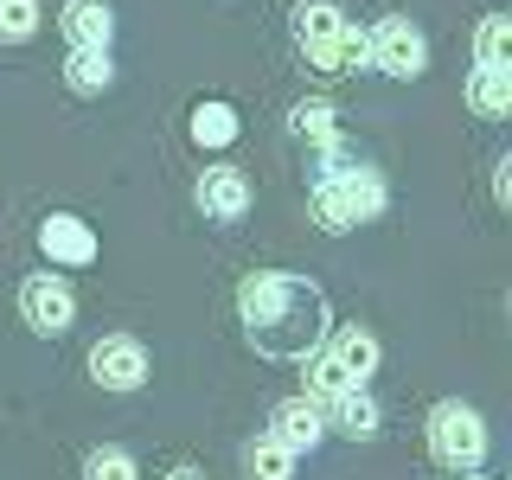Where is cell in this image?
Segmentation results:
<instances>
[{
    "label": "cell",
    "mask_w": 512,
    "mask_h": 480,
    "mask_svg": "<svg viewBox=\"0 0 512 480\" xmlns=\"http://www.w3.org/2000/svg\"><path fill=\"white\" fill-rule=\"evenodd\" d=\"M237 314H244L250 346L263 359H308L327 340V295L308 276H288V269H256V276H244Z\"/></svg>",
    "instance_id": "1"
},
{
    "label": "cell",
    "mask_w": 512,
    "mask_h": 480,
    "mask_svg": "<svg viewBox=\"0 0 512 480\" xmlns=\"http://www.w3.org/2000/svg\"><path fill=\"white\" fill-rule=\"evenodd\" d=\"M295 39L320 77H346L365 64V32L346 20L333 0H301L295 7Z\"/></svg>",
    "instance_id": "2"
},
{
    "label": "cell",
    "mask_w": 512,
    "mask_h": 480,
    "mask_svg": "<svg viewBox=\"0 0 512 480\" xmlns=\"http://www.w3.org/2000/svg\"><path fill=\"white\" fill-rule=\"evenodd\" d=\"M384 212V180L372 167H333V173H320V186H314V218H320V231H352V224H365V218H378Z\"/></svg>",
    "instance_id": "3"
},
{
    "label": "cell",
    "mask_w": 512,
    "mask_h": 480,
    "mask_svg": "<svg viewBox=\"0 0 512 480\" xmlns=\"http://www.w3.org/2000/svg\"><path fill=\"white\" fill-rule=\"evenodd\" d=\"M429 455H436L442 468H455V474L480 468V455H487V429H480V416L468 404H436V416H429Z\"/></svg>",
    "instance_id": "4"
},
{
    "label": "cell",
    "mask_w": 512,
    "mask_h": 480,
    "mask_svg": "<svg viewBox=\"0 0 512 480\" xmlns=\"http://www.w3.org/2000/svg\"><path fill=\"white\" fill-rule=\"evenodd\" d=\"M365 64H378L384 77H416L429 64V45L410 20H384L378 32H365Z\"/></svg>",
    "instance_id": "5"
},
{
    "label": "cell",
    "mask_w": 512,
    "mask_h": 480,
    "mask_svg": "<svg viewBox=\"0 0 512 480\" xmlns=\"http://www.w3.org/2000/svg\"><path fill=\"white\" fill-rule=\"evenodd\" d=\"M20 314H26V327H32V333L58 340V333L77 320V295H71V288H64L58 276H32V282L20 288Z\"/></svg>",
    "instance_id": "6"
},
{
    "label": "cell",
    "mask_w": 512,
    "mask_h": 480,
    "mask_svg": "<svg viewBox=\"0 0 512 480\" xmlns=\"http://www.w3.org/2000/svg\"><path fill=\"white\" fill-rule=\"evenodd\" d=\"M90 378L103 384V391H135V384L148 378V352H141V340H128V333L96 340L90 346Z\"/></svg>",
    "instance_id": "7"
},
{
    "label": "cell",
    "mask_w": 512,
    "mask_h": 480,
    "mask_svg": "<svg viewBox=\"0 0 512 480\" xmlns=\"http://www.w3.org/2000/svg\"><path fill=\"white\" fill-rule=\"evenodd\" d=\"M244 205H250L244 167H205L199 173V212L205 218H244Z\"/></svg>",
    "instance_id": "8"
},
{
    "label": "cell",
    "mask_w": 512,
    "mask_h": 480,
    "mask_svg": "<svg viewBox=\"0 0 512 480\" xmlns=\"http://www.w3.org/2000/svg\"><path fill=\"white\" fill-rule=\"evenodd\" d=\"M39 250L52 256V263H90V256H96V231L84 218H71V212H52L39 224Z\"/></svg>",
    "instance_id": "9"
},
{
    "label": "cell",
    "mask_w": 512,
    "mask_h": 480,
    "mask_svg": "<svg viewBox=\"0 0 512 480\" xmlns=\"http://www.w3.org/2000/svg\"><path fill=\"white\" fill-rule=\"evenodd\" d=\"M269 429H276V442L288 448V455H301V448H314L320 436H327V423H320V404H314V397H288V404H276Z\"/></svg>",
    "instance_id": "10"
},
{
    "label": "cell",
    "mask_w": 512,
    "mask_h": 480,
    "mask_svg": "<svg viewBox=\"0 0 512 480\" xmlns=\"http://www.w3.org/2000/svg\"><path fill=\"white\" fill-rule=\"evenodd\" d=\"M64 32H71V45L77 52H109V32H116V20H109V7L103 0H64V20H58Z\"/></svg>",
    "instance_id": "11"
},
{
    "label": "cell",
    "mask_w": 512,
    "mask_h": 480,
    "mask_svg": "<svg viewBox=\"0 0 512 480\" xmlns=\"http://www.w3.org/2000/svg\"><path fill=\"white\" fill-rule=\"evenodd\" d=\"M320 423H333L352 442H372L378 436V404L365 391H346V397H333V404H320Z\"/></svg>",
    "instance_id": "12"
},
{
    "label": "cell",
    "mask_w": 512,
    "mask_h": 480,
    "mask_svg": "<svg viewBox=\"0 0 512 480\" xmlns=\"http://www.w3.org/2000/svg\"><path fill=\"white\" fill-rule=\"evenodd\" d=\"M327 352H333V365H340V372H346L352 384H359V378H372V365H378V340H372L365 327H340Z\"/></svg>",
    "instance_id": "13"
},
{
    "label": "cell",
    "mask_w": 512,
    "mask_h": 480,
    "mask_svg": "<svg viewBox=\"0 0 512 480\" xmlns=\"http://www.w3.org/2000/svg\"><path fill=\"white\" fill-rule=\"evenodd\" d=\"M64 84H71L77 96H103L109 84H116V64H109V52H71L64 58Z\"/></svg>",
    "instance_id": "14"
},
{
    "label": "cell",
    "mask_w": 512,
    "mask_h": 480,
    "mask_svg": "<svg viewBox=\"0 0 512 480\" xmlns=\"http://www.w3.org/2000/svg\"><path fill=\"white\" fill-rule=\"evenodd\" d=\"M474 58H480V71H506V64H512V20H506V13H487V20H480Z\"/></svg>",
    "instance_id": "15"
},
{
    "label": "cell",
    "mask_w": 512,
    "mask_h": 480,
    "mask_svg": "<svg viewBox=\"0 0 512 480\" xmlns=\"http://www.w3.org/2000/svg\"><path fill=\"white\" fill-rule=\"evenodd\" d=\"M192 141H199V148H224V141H237V109L231 103H199V109H192Z\"/></svg>",
    "instance_id": "16"
},
{
    "label": "cell",
    "mask_w": 512,
    "mask_h": 480,
    "mask_svg": "<svg viewBox=\"0 0 512 480\" xmlns=\"http://www.w3.org/2000/svg\"><path fill=\"white\" fill-rule=\"evenodd\" d=\"M346 391H359V384L333 365V352H308V397L314 404H333V397H346Z\"/></svg>",
    "instance_id": "17"
},
{
    "label": "cell",
    "mask_w": 512,
    "mask_h": 480,
    "mask_svg": "<svg viewBox=\"0 0 512 480\" xmlns=\"http://www.w3.org/2000/svg\"><path fill=\"white\" fill-rule=\"evenodd\" d=\"M468 103L480 109V116H506L512 109V71H474Z\"/></svg>",
    "instance_id": "18"
},
{
    "label": "cell",
    "mask_w": 512,
    "mask_h": 480,
    "mask_svg": "<svg viewBox=\"0 0 512 480\" xmlns=\"http://www.w3.org/2000/svg\"><path fill=\"white\" fill-rule=\"evenodd\" d=\"M244 468H250V480H288V474H295V455H288L276 436H263V442H250Z\"/></svg>",
    "instance_id": "19"
},
{
    "label": "cell",
    "mask_w": 512,
    "mask_h": 480,
    "mask_svg": "<svg viewBox=\"0 0 512 480\" xmlns=\"http://www.w3.org/2000/svg\"><path fill=\"white\" fill-rule=\"evenodd\" d=\"M39 32V0H0V39L20 45Z\"/></svg>",
    "instance_id": "20"
},
{
    "label": "cell",
    "mask_w": 512,
    "mask_h": 480,
    "mask_svg": "<svg viewBox=\"0 0 512 480\" xmlns=\"http://www.w3.org/2000/svg\"><path fill=\"white\" fill-rule=\"evenodd\" d=\"M295 135H301V141H320V148H333V103H301V109H295Z\"/></svg>",
    "instance_id": "21"
},
{
    "label": "cell",
    "mask_w": 512,
    "mask_h": 480,
    "mask_svg": "<svg viewBox=\"0 0 512 480\" xmlns=\"http://www.w3.org/2000/svg\"><path fill=\"white\" fill-rule=\"evenodd\" d=\"M84 480H135V461H128L122 448H96L84 461Z\"/></svg>",
    "instance_id": "22"
},
{
    "label": "cell",
    "mask_w": 512,
    "mask_h": 480,
    "mask_svg": "<svg viewBox=\"0 0 512 480\" xmlns=\"http://www.w3.org/2000/svg\"><path fill=\"white\" fill-rule=\"evenodd\" d=\"M167 480H205V474H199V468H173Z\"/></svg>",
    "instance_id": "23"
}]
</instances>
